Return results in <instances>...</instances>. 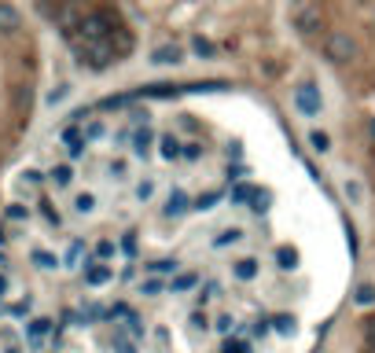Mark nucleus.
<instances>
[{
  "label": "nucleus",
  "mask_w": 375,
  "mask_h": 353,
  "mask_svg": "<svg viewBox=\"0 0 375 353\" xmlns=\"http://www.w3.org/2000/svg\"><path fill=\"white\" fill-rule=\"evenodd\" d=\"M34 261L41 265V269H56V265H59V261H56V258H52V254H48V250H37V254H34Z\"/></svg>",
  "instance_id": "obj_17"
},
{
  "label": "nucleus",
  "mask_w": 375,
  "mask_h": 353,
  "mask_svg": "<svg viewBox=\"0 0 375 353\" xmlns=\"http://www.w3.org/2000/svg\"><path fill=\"white\" fill-rule=\"evenodd\" d=\"M368 346L375 350V320H368Z\"/></svg>",
  "instance_id": "obj_33"
},
{
  "label": "nucleus",
  "mask_w": 375,
  "mask_h": 353,
  "mask_svg": "<svg viewBox=\"0 0 375 353\" xmlns=\"http://www.w3.org/2000/svg\"><path fill=\"white\" fill-rule=\"evenodd\" d=\"M294 103L302 107L306 114H320V96H317L313 85H302V89L294 92Z\"/></svg>",
  "instance_id": "obj_4"
},
{
  "label": "nucleus",
  "mask_w": 375,
  "mask_h": 353,
  "mask_svg": "<svg viewBox=\"0 0 375 353\" xmlns=\"http://www.w3.org/2000/svg\"><path fill=\"white\" fill-rule=\"evenodd\" d=\"M232 276H235V280H254V276H258V261H239V265H235V269H232Z\"/></svg>",
  "instance_id": "obj_7"
},
{
  "label": "nucleus",
  "mask_w": 375,
  "mask_h": 353,
  "mask_svg": "<svg viewBox=\"0 0 375 353\" xmlns=\"http://www.w3.org/2000/svg\"><path fill=\"white\" fill-rule=\"evenodd\" d=\"M180 59V48H158L155 52V63H177Z\"/></svg>",
  "instance_id": "obj_14"
},
{
  "label": "nucleus",
  "mask_w": 375,
  "mask_h": 353,
  "mask_svg": "<svg viewBox=\"0 0 375 353\" xmlns=\"http://www.w3.org/2000/svg\"><path fill=\"white\" fill-rule=\"evenodd\" d=\"M195 284H199L195 276H191V272H184V276H177V280H173V291H177V295H180V291H191Z\"/></svg>",
  "instance_id": "obj_13"
},
{
  "label": "nucleus",
  "mask_w": 375,
  "mask_h": 353,
  "mask_svg": "<svg viewBox=\"0 0 375 353\" xmlns=\"http://www.w3.org/2000/svg\"><path fill=\"white\" fill-rule=\"evenodd\" d=\"M4 239H8V235H4V228H0V243H4Z\"/></svg>",
  "instance_id": "obj_34"
},
{
  "label": "nucleus",
  "mask_w": 375,
  "mask_h": 353,
  "mask_svg": "<svg viewBox=\"0 0 375 353\" xmlns=\"http://www.w3.org/2000/svg\"><path fill=\"white\" fill-rule=\"evenodd\" d=\"M188 210H191L188 195L180 188H173V191H169V199H166V217H180V213H188Z\"/></svg>",
  "instance_id": "obj_5"
},
{
  "label": "nucleus",
  "mask_w": 375,
  "mask_h": 353,
  "mask_svg": "<svg viewBox=\"0 0 375 353\" xmlns=\"http://www.w3.org/2000/svg\"><path fill=\"white\" fill-rule=\"evenodd\" d=\"M151 191H155V184H151V180H144V184L136 188V199H151Z\"/></svg>",
  "instance_id": "obj_23"
},
{
  "label": "nucleus",
  "mask_w": 375,
  "mask_h": 353,
  "mask_svg": "<svg viewBox=\"0 0 375 353\" xmlns=\"http://www.w3.org/2000/svg\"><path fill=\"white\" fill-rule=\"evenodd\" d=\"M70 177H74V173H70V166H56V169H52V180H56L59 188H63V184H70Z\"/></svg>",
  "instance_id": "obj_15"
},
{
  "label": "nucleus",
  "mask_w": 375,
  "mask_h": 353,
  "mask_svg": "<svg viewBox=\"0 0 375 353\" xmlns=\"http://www.w3.org/2000/svg\"><path fill=\"white\" fill-rule=\"evenodd\" d=\"M191 48H195V52H199V56H202V59H210V56H213V52H217V48H213V45H210V41H206V37H195V45H191Z\"/></svg>",
  "instance_id": "obj_16"
},
{
  "label": "nucleus",
  "mask_w": 375,
  "mask_h": 353,
  "mask_svg": "<svg viewBox=\"0 0 375 353\" xmlns=\"http://www.w3.org/2000/svg\"><path fill=\"white\" fill-rule=\"evenodd\" d=\"M309 144H313L317 151H328V147H331V140H328V133H313V136H309Z\"/></svg>",
  "instance_id": "obj_19"
},
{
  "label": "nucleus",
  "mask_w": 375,
  "mask_h": 353,
  "mask_svg": "<svg viewBox=\"0 0 375 353\" xmlns=\"http://www.w3.org/2000/svg\"><path fill=\"white\" fill-rule=\"evenodd\" d=\"M375 302V287L372 284H361L357 287V306H372Z\"/></svg>",
  "instance_id": "obj_12"
},
{
  "label": "nucleus",
  "mask_w": 375,
  "mask_h": 353,
  "mask_svg": "<svg viewBox=\"0 0 375 353\" xmlns=\"http://www.w3.org/2000/svg\"><path fill=\"white\" fill-rule=\"evenodd\" d=\"M272 328L280 331V335H294V320L287 317V313H280V317H276V320H272Z\"/></svg>",
  "instance_id": "obj_11"
},
{
  "label": "nucleus",
  "mask_w": 375,
  "mask_h": 353,
  "mask_svg": "<svg viewBox=\"0 0 375 353\" xmlns=\"http://www.w3.org/2000/svg\"><path fill=\"white\" fill-rule=\"evenodd\" d=\"M107 317H125V320H129L133 313H129V306H125V302H118L114 309H111V313H107Z\"/></svg>",
  "instance_id": "obj_25"
},
{
  "label": "nucleus",
  "mask_w": 375,
  "mask_h": 353,
  "mask_svg": "<svg viewBox=\"0 0 375 353\" xmlns=\"http://www.w3.org/2000/svg\"><path fill=\"white\" fill-rule=\"evenodd\" d=\"M122 250H125V254H136V239H133V232L122 239Z\"/></svg>",
  "instance_id": "obj_28"
},
{
  "label": "nucleus",
  "mask_w": 375,
  "mask_h": 353,
  "mask_svg": "<svg viewBox=\"0 0 375 353\" xmlns=\"http://www.w3.org/2000/svg\"><path fill=\"white\" fill-rule=\"evenodd\" d=\"M324 56L331 59V63H350L353 56H357V41H353L350 34H328L324 37Z\"/></svg>",
  "instance_id": "obj_2"
},
{
  "label": "nucleus",
  "mask_w": 375,
  "mask_h": 353,
  "mask_svg": "<svg viewBox=\"0 0 375 353\" xmlns=\"http://www.w3.org/2000/svg\"><path fill=\"white\" fill-rule=\"evenodd\" d=\"M224 353H246L243 342H224Z\"/></svg>",
  "instance_id": "obj_29"
},
{
  "label": "nucleus",
  "mask_w": 375,
  "mask_h": 353,
  "mask_svg": "<svg viewBox=\"0 0 375 353\" xmlns=\"http://www.w3.org/2000/svg\"><path fill=\"white\" fill-rule=\"evenodd\" d=\"M147 147H151V133H136V155H147Z\"/></svg>",
  "instance_id": "obj_18"
},
{
  "label": "nucleus",
  "mask_w": 375,
  "mask_h": 353,
  "mask_svg": "<svg viewBox=\"0 0 375 353\" xmlns=\"http://www.w3.org/2000/svg\"><path fill=\"white\" fill-rule=\"evenodd\" d=\"M140 291H144V295H158V291H162V284H158V280H144Z\"/></svg>",
  "instance_id": "obj_26"
},
{
  "label": "nucleus",
  "mask_w": 375,
  "mask_h": 353,
  "mask_svg": "<svg viewBox=\"0 0 375 353\" xmlns=\"http://www.w3.org/2000/svg\"><path fill=\"white\" fill-rule=\"evenodd\" d=\"M177 155H184L177 144V136H162V158H177Z\"/></svg>",
  "instance_id": "obj_10"
},
{
  "label": "nucleus",
  "mask_w": 375,
  "mask_h": 353,
  "mask_svg": "<svg viewBox=\"0 0 375 353\" xmlns=\"http://www.w3.org/2000/svg\"><path fill=\"white\" fill-rule=\"evenodd\" d=\"M114 280V269H111V265H85V284H89V287H103V284H111Z\"/></svg>",
  "instance_id": "obj_3"
},
{
  "label": "nucleus",
  "mask_w": 375,
  "mask_h": 353,
  "mask_svg": "<svg viewBox=\"0 0 375 353\" xmlns=\"http://www.w3.org/2000/svg\"><path fill=\"white\" fill-rule=\"evenodd\" d=\"M92 206H96L92 195H81V199H78V210H92Z\"/></svg>",
  "instance_id": "obj_30"
},
{
  "label": "nucleus",
  "mask_w": 375,
  "mask_h": 353,
  "mask_svg": "<svg viewBox=\"0 0 375 353\" xmlns=\"http://www.w3.org/2000/svg\"><path fill=\"white\" fill-rule=\"evenodd\" d=\"M96 254H100V258H111V254H114V243H111V239H103L100 247H96Z\"/></svg>",
  "instance_id": "obj_24"
},
{
  "label": "nucleus",
  "mask_w": 375,
  "mask_h": 353,
  "mask_svg": "<svg viewBox=\"0 0 375 353\" xmlns=\"http://www.w3.org/2000/svg\"><path fill=\"white\" fill-rule=\"evenodd\" d=\"M199 155H202L199 144H188V147H184V158H199Z\"/></svg>",
  "instance_id": "obj_31"
},
{
  "label": "nucleus",
  "mask_w": 375,
  "mask_h": 353,
  "mask_svg": "<svg viewBox=\"0 0 375 353\" xmlns=\"http://www.w3.org/2000/svg\"><path fill=\"white\" fill-rule=\"evenodd\" d=\"M78 254H81V243H74L70 254H67V265H70V261H78Z\"/></svg>",
  "instance_id": "obj_32"
},
{
  "label": "nucleus",
  "mask_w": 375,
  "mask_h": 353,
  "mask_svg": "<svg viewBox=\"0 0 375 353\" xmlns=\"http://www.w3.org/2000/svg\"><path fill=\"white\" fill-rule=\"evenodd\" d=\"M114 346L122 350V353H136V350H133V342H125V335H122V331L114 335Z\"/></svg>",
  "instance_id": "obj_21"
},
{
  "label": "nucleus",
  "mask_w": 375,
  "mask_h": 353,
  "mask_svg": "<svg viewBox=\"0 0 375 353\" xmlns=\"http://www.w3.org/2000/svg\"><path fill=\"white\" fill-rule=\"evenodd\" d=\"M217 199H221V191L213 188V191H202V195L191 202V206H195V210H213V202H217Z\"/></svg>",
  "instance_id": "obj_8"
},
{
  "label": "nucleus",
  "mask_w": 375,
  "mask_h": 353,
  "mask_svg": "<svg viewBox=\"0 0 375 353\" xmlns=\"http://www.w3.org/2000/svg\"><path fill=\"white\" fill-rule=\"evenodd\" d=\"M129 331H133V335H136V339H140V335H144V324H140V317H129Z\"/></svg>",
  "instance_id": "obj_27"
},
{
  "label": "nucleus",
  "mask_w": 375,
  "mask_h": 353,
  "mask_svg": "<svg viewBox=\"0 0 375 353\" xmlns=\"http://www.w3.org/2000/svg\"><path fill=\"white\" fill-rule=\"evenodd\" d=\"M372 136H375V122H372Z\"/></svg>",
  "instance_id": "obj_35"
},
{
  "label": "nucleus",
  "mask_w": 375,
  "mask_h": 353,
  "mask_svg": "<svg viewBox=\"0 0 375 353\" xmlns=\"http://www.w3.org/2000/svg\"><path fill=\"white\" fill-rule=\"evenodd\" d=\"M147 269H151V272H169V269H177V261H151Z\"/></svg>",
  "instance_id": "obj_20"
},
{
  "label": "nucleus",
  "mask_w": 375,
  "mask_h": 353,
  "mask_svg": "<svg viewBox=\"0 0 375 353\" xmlns=\"http://www.w3.org/2000/svg\"><path fill=\"white\" fill-rule=\"evenodd\" d=\"M52 328H56V324H52L48 317H37V320H30V324H26V335H30V342H34V346H41V339H45Z\"/></svg>",
  "instance_id": "obj_6"
},
{
  "label": "nucleus",
  "mask_w": 375,
  "mask_h": 353,
  "mask_svg": "<svg viewBox=\"0 0 375 353\" xmlns=\"http://www.w3.org/2000/svg\"><path fill=\"white\" fill-rule=\"evenodd\" d=\"M368 353H375V350H368Z\"/></svg>",
  "instance_id": "obj_36"
},
{
  "label": "nucleus",
  "mask_w": 375,
  "mask_h": 353,
  "mask_svg": "<svg viewBox=\"0 0 375 353\" xmlns=\"http://www.w3.org/2000/svg\"><path fill=\"white\" fill-rule=\"evenodd\" d=\"M8 217H12V221H23V217H26V206H19V202H12V206H8Z\"/></svg>",
  "instance_id": "obj_22"
},
{
  "label": "nucleus",
  "mask_w": 375,
  "mask_h": 353,
  "mask_svg": "<svg viewBox=\"0 0 375 353\" xmlns=\"http://www.w3.org/2000/svg\"><path fill=\"white\" fill-rule=\"evenodd\" d=\"M254 195H258V191H254V188H246V184L232 188V202H235V206H243V202H254Z\"/></svg>",
  "instance_id": "obj_9"
},
{
  "label": "nucleus",
  "mask_w": 375,
  "mask_h": 353,
  "mask_svg": "<svg viewBox=\"0 0 375 353\" xmlns=\"http://www.w3.org/2000/svg\"><path fill=\"white\" fill-rule=\"evenodd\" d=\"M34 96H37V52L30 26L19 30L0 26V122L23 133L30 125Z\"/></svg>",
  "instance_id": "obj_1"
}]
</instances>
